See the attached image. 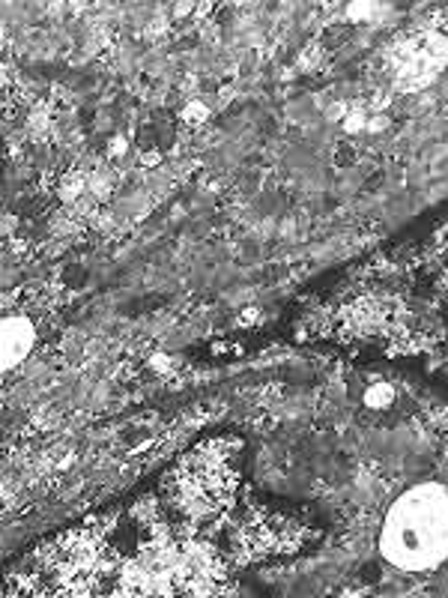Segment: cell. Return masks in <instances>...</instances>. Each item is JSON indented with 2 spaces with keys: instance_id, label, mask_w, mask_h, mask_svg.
I'll return each mask as SVG.
<instances>
[{
  "instance_id": "cell-1",
  "label": "cell",
  "mask_w": 448,
  "mask_h": 598,
  "mask_svg": "<svg viewBox=\"0 0 448 598\" xmlns=\"http://www.w3.org/2000/svg\"><path fill=\"white\" fill-rule=\"evenodd\" d=\"M242 440L212 437L197 443L162 479V503L177 535H212L236 508Z\"/></svg>"
},
{
  "instance_id": "cell-2",
  "label": "cell",
  "mask_w": 448,
  "mask_h": 598,
  "mask_svg": "<svg viewBox=\"0 0 448 598\" xmlns=\"http://www.w3.org/2000/svg\"><path fill=\"white\" fill-rule=\"evenodd\" d=\"M219 533L230 565H254L308 550L320 538V523L305 506L245 500L227 515Z\"/></svg>"
},
{
  "instance_id": "cell-3",
  "label": "cell",
  "mask_w": 448,
  "mask_h": 598,
  "mask_svg": "<svg viewBox=\"0 0 448 598\" xmlns=\"http://www.w3.org/2000/svg\"><path fill=\"white\" fill-rule=\"evenodd\" d=\"M383 553L395 565L425 572L448 553V497L437 485L413 488L388 512Z\"/></svg>"
},
{
  "instance_id": "cell-4",
  "label": "cell",
  "mask_w": 448,
  "mask_h": 598,
  "mask_svg": "<svg viewBox=\"0 0 448 598\" xmlns=\"http://www.w3.org/2000/svg\"><path fill=\"white\" fill-rule=\"evenodd\" d=\"M33 344V326L27 324V320H21V329L16 335V320H6L4 324V365L9 368L12 362H16L18 356H24L27 350H31Z\"/></svg>"
},
{
  "instance_id": "cell-5",
  "label": "cell",
  "mask_w": 448,
  "mask_h": 598,
  "mask_svg": "<svg viewBox=\"0 0 448 598\" xmlns=\"http://www.w3.org/2000/svg\"><path fill=\"white\" fill-rule=\"evenodd\" d=\"M84 188H87V180L81 177V173H66V177L60 180V186H57V195H60L66 203H78Z\"/></svg>"
},
{
  "instance_id": "cell-6",
  "label": "cell",
  "mask_w": 448,
  "mask_h": 598,
  "mask_svg": "<svg viewBox=\"0 0 448 598\" xmlns=\"http://www.w3.org/2000/svg\"><path fill=\"white\" fill-rule=\"evenodd\" d=\"M207 117H209V108L200 105V102H189V105H185V111H182V120H185V123H204Z\"/></svg>"
},
{
  "instance_id": "cell-7",
  "label": "cell",
  "mask_w": 448,
  "mask_h": 598,
  "mask_svg": "<svg viewBox=\"0 0 448 598\" xmlns=\"http://www.w3.org/2000/svg\"><path fill=\"white\" fill-rule=\"evenodd\" d=\"M368 404H373V407H386V404H392V389L388 386H371L368 389Z\"/></svg>"
},
{
  "instance_id": "cell-8",
  "label": "cell",
  "mask_w": 448,
  "mask_h": 598,
  "mask_svg": "<svg viewBox=\"0 0 448 598\" xmlns=\"http://www.w3.org/2000/svg\"><path fill=\"white\" fill-rule=\"evenodd\" d=\"M129 150V141H126V135H114L111 141H108V153L111 156H123Z\"/></svg>"
},
{
  "instance_id": "cell-9",
  "label": "cell",
  "mask_w": 448,
  "mask_h": 598,
  "mask_svg": "<svg viewBox=\"0 0 448 598\" xmlns=\"http://www.w3.org/2000/svg\"><path fill=\"white\" fill-rule=\"evenodd\" d=\"M344 126H346V132H356V129H362V126H365V117H359V114H356V117H346V123H344Z\"/></svg>"
},
{
  "instance_id": "cell-10",
  "label": "cell",
  "mask_w": 448,
  "mask_h": 598,
  "mask_svg": "<svg viewBox=\"0 0 448 598\" xmlns=\"http://www.w3.org/2000/svg\"><path fill=\"white\" fill-rule=\"evenodd\" d=\"M141 162L147 165V168H153V165H158V162H162V156H158L155 150H150V153H143V159H141Z\"/></svg>"
},
{
  "instance_id": "cell-11",
  "label": "cell",
  "mask_w": 448,
  "mask_h": 598,
  "mask_svg": "<svg viewBox=\"0 0 448 598\" xmlns=\"http://www.w3.org/2000/svg\"><path fill=\"white\" fill-rule=\"evenodd\" d=\"M445 455H448V446H445Z\"/></svg>"
}]
</instances>
